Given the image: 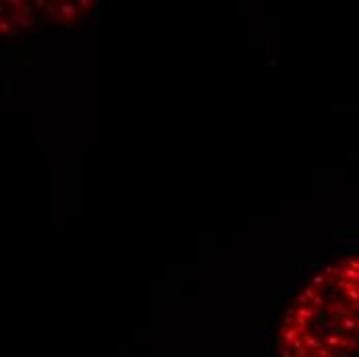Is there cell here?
<instances>
[{
  "instance_id": "1",
  "label": "cell",
  "mask_w": 359,
  "mask_h": 357,
  "mask_svg": "<svg viewBox=\"0 0 359 357\" xmlns=\"http://www.w3.org/2000/svg\"><path fill=\"white\" fill-rule=\"evenodd\" d=\"M359 353V252L324 264L289 304L277 357H355Z\"/></svg>"
}]
</instances>
